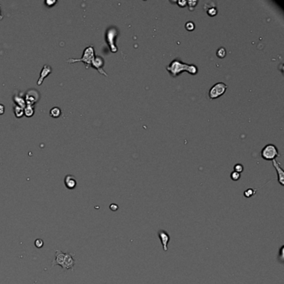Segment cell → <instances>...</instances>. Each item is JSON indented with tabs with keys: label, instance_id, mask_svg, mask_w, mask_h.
<instances>
[{
	"label": "cell",
	"instance_id": "277c9868",
	"mask_svg": "<svg viewBox=\"0 0 284 284\" xmlns=\"http://www.w3.org/2000/svg\"><path fill=\"white\" fill-rule=\"evenodd\" d=\"M227 86L223 83H217L209 90V97L210 99H216L223 96L227 90Z\"/></svg>",
	"mask_w": 284,
	"mask_h": 284
},
{
	"label": "cell",
	"instance_id": "484cf974",
	"mask_svg": "<svg viewBox=\"0 0 284 284\" xmlns=\"http://www.w3.org/2000/svg\"><path fill=\"white\" fill-rule=\"evenodd\" d=\"M283 249H284V246H282L280 251H279V255H280L281 262H282V261H283V258H284V257H283Z\"/></svg>",
	"mask_w": 284,
	"mask_h": 284
},
{
	"label": "cell",
	"instance_id": "f546056e",
	"mask_svg": "<svg viewBox=\"0 0 284 284\" xmlns=\"http://www.w3.org/2000/svg\"><path fill=\"white\" fill-rule=\"evenodd\" d=\"M177 4H179V6H180V7H184V6L187 4V2H186V1H178V2H177Z\"/></svg>",
	"mask_w": 284,
	"mask_h": 284
},
{
	"label": "cell",
	"instance_id": "7a4b0ae2",
	"mask_svg": "<svg viewBox=\"0 0 284 284\" xmlns=\"http://www.w3.org/2000/svg\"><path fill=\"white\" fill-rule=\"evenodd\" d=\"M95 58V51H94V46L89 45L88 46L84 51L83 57L80 58H68L67 60V63L68 64H74V63H78V62H83L85 65L86 69L89 68L91 67L92 61Z\"/></svg>",
	"mask_w": 284,
	"mask_h": 284
},
{
	"label": "cell",
	"instance_id": "9c48e42d",
	"mask_svg": "<svg viewBox=\"0 0 284 284\" xmlns=\"http://www.w3.org/2000/svg\"><path fill=\"white\" fill-rule=\"evenodd\" d=\"M157 235H158V237L160 238L161 243H162V245H163V251L164 252H167V244H168V242L170 240V236H169V234L167 233L166 231L161 229V230L158 231Z\"/></svg>",
	"mask_w": 284,
	"mask_h": 284
},
{
	"label": "cell",
	"instance_id": "2e32d148",
	"mask_svg": "<svg viewBox=\"0 0 284 284\" xmlns=\"http://www.w3.org/2000/svg\"><path fill=\"white\" fill-rule=\"evenodd\" d=\"M49 114H50V116L52 117L58 118V117H59L61 116V114H62V111H61V109L59 108V107H54L51 109L50 112H49Z\"/></svg>",
	"mask_w": 284,
	"mask_h": 284
},
{
	"label": "cell",
	"instance_id": "5b68a950",
	"mask_svg": "<svg viewBox=\"0 0 284 284\" xmlns=\"http://www.w3.org/2000/svg\"><path fill=\"white\" fill-rule=\"evenodd\" d=\"M117 30L114 28H109L107 32V35H106V38H107V42L109 48H110V50L113 53H116L117 51V48L116 47V45L114 44V39L115 37L117 36Z\"/></svg>",
	"mask_w": 284,
	"mask_h": 284
},
{
	"label": "cell",
	"instance_id": "30bf717a",
	"mask_svg": "<svg viewBox=\"0 0 284 284\" xmlns=\"http://www.w3.org/2000/svg\"><path fill=\"white\" fill-rule=\"evenodd\" d=\"M65 256H66V253H64V252H62L61 250H56V252H55V257H54V258L52 261L51 266L52 267H54L56 265L62 266L63 263H64V259H65Z\"/></svg>",
	"mask_w": 284,
	"mask_h": 284
},
{
	"label": "cell",
	"instance_id": "83f0119b",
	"mask_svg": "<svg viewBox=\"0 0 284 284\" xmlns=\"http://www.w3.org/2000/svg\"><path fill=\"white\" fill-rule=\"evenodd\" d=\"M187 4H188L189 5V7H195V5L197 4V1H189V2H187Z\"/></svg>",
	"mask_w": 284,
	"mask_h": 284
},
{
	"label": "cell",
	"instance_id": "603a6c76",
	"mask_svg": "<svg viewBox=\"0 0 284 284\" xmlns=\"http://www.w3.org/2000/svg\"><path fill=\"white\" fill-rule=\"evenodd\" d=\"M185 28H186V29L188 31H193L194 30V28H195V25L193 22H187L186 25H185Z\"/></svg>",
	"mask_w": 284,
	"mask_h": 284
},
{
	"label": "cell",
	"instance_id": "5bb4252c",
	"mask_svg": "<svg viewBox=\"0 0 284 284\" xmlns=\"http://www.w3.org/2000/svg\"><path fill=\"white\" fill-rule=\"evenodd\" d=\"M14 101L15 102V104L18 107H22V108H24L27 106V104H26V102H25V99H24V97H22L20 95H15L14 97Z\"/></svg>",
	"mask_w": 284,
	"mask_h": 284
},
{
	"label": "cell",
	"instance_id": "d4e9b609",
	"mask_svg": "<svg viewBox=\"0 0 284 284\" xmlns=\"http://www.w3.org/2000/svg\"><path fill=\"white\" fill-rule=\"evenodd\" d=\"M57 4V1H50V0H48V1H45V4L48 5V7H53L54 5Z\"/></svg>",
	"mask_w": 284,
	"mask_h": 284
},
{
	"label": "cell",
	"instance_id": "44dd1931",
	"mask_svg": "<svg viewBox=\"0 0 284 284\" xmlns=\"http://www.w3.org/2000/svg\"><path fill=\"white\" fill-rule=\"evenodd\" d=\"M217 10L216 8H214V7L211 8L210 9H208V10H207V14H208L209 16H211V17H213V16H215V15H217Z\"/></svg>",
	"mask_w": 284,
	"mask_h": 284
},
{
	"label": "cell",
	"instance_id": "e0dca14e",
	"mask_svg": "<svg viewBox=\"0 0 284 284\" xmlns=\"http://www.w3.org/2000/svg\"><path fill=\"white\" fill-rule=\"evenodd\" d=\"M14 114H15V117H17V118H20L24 115V108H22V107H18V106H15L14 108Z\"/></svg>",
	"mask_w": 284,
	"mask_h": 284
},
{
	"label": "cell",
	"instance_id": "6da1fadb",
	"mask_svg": "<svg viewBox=\"0 0 284 284\" xmlns=\"http://www.w3.org/2000/svg\"><path fill=\"white\" fill-rule=\"evenodd\" d=\"M166 68L173 77H177L183 71H187L193 75L197 74V72H198L197 66H195L193 64H187L181 63L180 61H178L177 59H174L168 66H167Z\"/></svg>",
	"mask_w": 284,
	"mask_h": 284
},
{
	"label": "cell",
	"instance_id": "f1b7e54d",
	"mask_svg": "<svg viewBox=\"0 0 284 284\" xmlns=\"http://www.w3.org/2000/svg\"><path fill=\"white\" fill-rule=\"evenodd\" d=\"M4 111H5V107H4V104H0V115H3L4 114Z\"/></svg>",
	"mask_w": 284,
	"mask_h": 284
},
{
	"label": "cell",
	"instance_id": "8992f818",
	"mask_svg": "<svg viewBox=\"0 0 284 284\" xmlns=\"http://www.w3.org/2000/svg\"><path fill=\"white\" fill-rule=\"evenodd\" d=\"M74 253H66V256H65V259H64V262L63 265L61 266L62 268H63V270H68V269H71V270H74V265H75V263H76V260L74 259Z\"/></svg>",
	"mask_w": 284,
	"mask_h": 284
},
{
	"label": "cell",
	"instance_id": "cb8c5ba5",
	"mask_svg": "<svg viewBox=\"0 0 284 284\" xmlns=\"http://www.w3.org/2000/svg\"><path fill=\"white\" fill-rule=\"evenodd\" d=\"M34 245L36 246V247L38 248H41V247H44V241L42 240V239H36L35 242H34Z\"/></svg>",
	"mask_w": 284,
	"mask_h": 284
},
{
	"label": "cell",
	"instance_id": "4fadbf2b",
	"mask_svg": "<svg viewBox=\"0 0 284 284\" xmlns=\"http://www.w3.org/2000/svg\"><path fill=\"white\" fill-rule=\"evenodd\" d=\"M64 184L67 188L68 189H74L76 186H77V180H76V177L73 176V175H67L65 178H64Z\"/></svg>",
	"mask_w": 284,
	"mask_h": 284
},
{
	"label": "cell",
	"instance_id": "d6986e66",
	"mask_svg": "<svg viewBox=\"0 0 284 284\" xmlns=\"http://www.w3.org/2000/svg\"><path fill=\"white\" fill-rule=\"evenodd\" d=\"M256 193V191L253 189V188H248L247 190L245 191L243 193V195L245 197H251L252 196H253L254 194Z\"/></svg>",
	"mask_w": 284,
	"mask_h": 284
},
{
	"label": "cell",
	"instance_id": "ffe728a7",
	"mask_svg": "<svg viewBox=\"0 0 284 284\" xmlns=\"http://www.w3.org/2000/svg\"><path fill=\"white\" fill-rule=\"evenodd\" d=\"M230 177H231V178H232V179H233V181H237V180H239V179H240L241 174L238 173H237V172H235V171H233V173H231Z\"/></svg>",
	"mask_w": 284,
	"mask_h": 284
},
{
	"label": "cell",
	"instance_id": "4dcf8cb0",
	"mask_svg": "<svg viewBox=\"0 0 284 284\" xmlns=\"http://www.w3.org/2000/svg\"><path fill=\"white\" fill-rule=\"evenodd\" d=\"M0 7H1V5H0ZM3 18H4V16L2 14V11H1V8H0V20H2Z\"/></svg>",
	"mask_w": 284,
	"mask_h": 284
},
{
	"label": "cell",
	"instance_id": "7402d4cb",
	"mask_svg": "<svg viewBox=\"0 0 284 284\" xmlns=\"http://www.w3.org/2000/svg\"><path fill=\"white\" fill-rule=\"evenodd\" d=\"M234 171L238 173H241L243 171V166L240 163L236 164V165L234 166Z\"/></svg>",
	"mask_w": 284,
	"mask_h": 284
},
{
	"label": "cell",
	"instance_id": "9a60e30c",
	"mask_svg": "<svg viewBox=\"0 0 284 284\" xmlns=\"http://www.w3.org/2000/svg\"><path fill=\"white\" fill-rule=\"evenodd\" d=\"M34 112H35V110H34V107H33V106H30V105H27L26 107H24V115L28 117H33L34 114Z\"/></svg>",
	"mask_w": 284,
	"mask_h": 284
},
{
	"label": "cell",
	"instance_id": "ac0fdd59",
	"mask_svg": "<svg viewBox=\"0 0 284 284\" xmlns=\"http://www.w3.org/2000/svg\"><path fill=\"white\" fill-rule=\"evenodd\" d=\"M226 54H227V52H226V49L224 48H220L217 51V56L220 58H223L224 57H226Z\"/></svg>",
	"mask_w": 284,
	"mask_h": 284
},
{
	"label": "cell",
	"instance_id": "8fae6325",
	"mask_svg": "<svg viewBox=\"0 0 284 284\" xmlns=\"http://www.w3.org/2000/svg\"><path fill=\"white\" fill-rule=\"evenodd\" d=\"M51 73H52V68H51L49 65H48V64L44 65V67H43V68H42V70H41L40 72V77H39V78H38V80L37 82L38 85L40 86L41 84H43L44 78L46 77H48Z\"/></svg>",
	"mask_w": 284,
	"mask_h": 284
},
{
	"label": "cell",
	"instance_id": "ba28073f",
	"mask_svg": "<svg viewBox=\"0 0 284 284\" xmlns=\"http://www.w3.org/2000/svg\"><path fill=\"white\" fill-rule=\"evenodd\" d=\"M25 102L27 105L33 106L35 103H37L38 100L39 99V94L36 90H29L25 96Z\"/></svg>",
	"mask_w": 284,
	"mask_h": 284
},
{
	"label": "cell",
	"instance_id": "3957f363",
	"mask_svg": "<svg viewBox=\"0 0 284 284\" xmlns=\"http://www.w3.org/2000/svg\"><path fill=\"white\" fill-rule=\"evenodd\" d=\"M261 156L265 160L272 161L277 156H279V154H278V150L275 145L267 144L263 148V150L261 152Z\"/></svg>",
	"mask_w": 284,
	"mask_h": 284
},
{
	"label": "cell",
	"instance_id": "4316f807",
	"mask_svg": "<svg viewBox=\"0 0 284 284\" xmlns=\"http://www.w3.org/2000/svg\"><path fill=\"white\" fill-rule=\"evenodd\" d=\"M110 209L112 211H114V212H115V211H117V209H118V206H117V204H115V203H113V204H111L110 205Z\"/></svg>",
	"mask_w": 284,
	"mask_h": 284
},
{
	"label": "cell",
	"instance_id": "7c38bea8",
	"mask_svg": "<svg viewBox=\"0 0 284 284\" xmlns=\"http://www.w3.org/2000/svg\"><path fill=\"white\" fill-rule=\"evenodd\" d=\"M272 164H273V167H275V169L277 171V177H278V182L280 183L282 186L284 185V172L282 169V167H280V163L277 162L276 159L272 160Z\"/></svg>",
	"mask_w": 284,
	"mask_h": 284
},
{
	"label": "cell",
	"instance_id": "52a82bcc",
	"mask_svg": "<svg viewBox=\"0 0 284 284\" xmlns=\"http://www.w3.org/2000/svg\"><path fill=\"white\" fill-rule=\"evenodd\" d=\"M104 58L100 56H96V57L94 58L93 61H92V64H91V66H93L94 68H96L101 74H103L104 76H106L107 77V74H106V72L103 69V67H104Z\"/></svg>",
	"mask_w": 284,
	"mask_h": 284
}]
</instances>
